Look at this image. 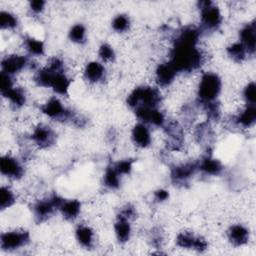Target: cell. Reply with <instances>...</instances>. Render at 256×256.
<instances>
[{
	"label": "cell",
	"mask_w": 256,
	"mask_h": 256,
	"mask_svg": "<svg viewBox=\"0 0 256 256\" xmlns=\"http://www.w3.org/2000/svg\"><path fill=\"white\" fill-rule=\"evenodd\" d=\"M203 32L199 27L185 25L172 33L167 60L178 74H192L199 71L206 62V54L200 46Z\"/></svg>",
	"instance_id": "cell-1"
},
{
	"label": "cell",
	"mask_w": 256,
	"mask_h": 256,
	"mask_svg": "<svg viewBox=\"0 0 256 256\" xmlns=\"http://www.w3.org/2000/svg\"><path fill=\"white\" fill-rule=\"evenodd\" d=\"M33 81L38 87L50 89L59 97H66L72 85L66 63L60 56L49 58L46 65L34 70Z\"/></svg>",
	"instance_id": "cell-2"
},
{
	"label": "cell",
	"mask_w": 256,
	"mask_h": 256,
	"mask_svg": "<svg viewBox=\"0 0 256 256\" xmlns=\"http://www.w3.org/2000/svg\"><path fill=\"white\" fill-rule=\"evenodd\" d=\"M40 113L48 119L59 123H70L76 127H84L86 118L66 106L59 96H50L39 107Z\"/></svg>",
	"instance_id": "cell-3"
},
{
	"label": "cell",
	"mask_w": 256,
	"mask_h": 256,
	"mask_svg": "<svg viewBox=\"0 0 256 256\" xmlns=\"http://www.w3.org/2000/svg\"><path fill=\"white\" fill-rule=\"evenodd\" d=\"M223 81L221 76L214 71H204L200 74L196 86V105L215 102L222 93Z\"/></svg>",
	"instance_id": "cell-4"
},
{
	"label": "cell",
	"mask_w": 256,
	"mask_h": 256,
	"mask_svg": "<svg viewBox=\"0 0 256 256\" xmlns=\"http://www.w3.org/2000/svg\"><path fill=\"white\" fill-rule=\"evenodd\" d=\"M162 102L161 89L150 84L136 86L126 97V104L132 111L141 107H161Z\"/></svg>",
	"instance_id": "cell-5"
},
{
	"label": "cell",
	"mask_w": 256,
	"mask_h": 256,
	"mask_svg": "<svg viewBox=\"0 0 256 256\" xmlns=\"http://www.w3.org/2000/svg\"><path fill=\"white\" fill-rule=\"evenodd\" d=\"M199 11V28L202 32H215L223 23V14L220 7L210 0L197 3Z\"/></svg>",
	"instance_id": "cell-6"
},
{
	"label": "cell",
	"mask_w": 256,
	"mask_h": 256,
	"mask_svg": "<svg viewBox=\"0 0 256 256\" xmlns=\"http://www.w3.org/2000/svg\"><path fill=\"white\" fill-rule=\"evenodd\" d=\"M0 92L3 99L14 109L23 108L28 101L26 90L15 83V78L5 73H0Z\"/></svg>",
	"instance_id": "cell-7"
},
{
	"label": "cell",
	"mask_w": 256,
	"mask_h": 256,
	"mask_svg": "<svg viewBox=\"0 0 256 256\" xmlns=\"http://www.w3.org/2000/svg\"><path fill=\"white\" fill-rule=\"evenodd\" d=\"M63 199L64 198L57 193H52L34 201L31 206V212L34 220L37 223H43L49 220L54 213L58 211Z\"/></svg>",
	"instance_id": "cell-8"
},
{
	"label": "cell",
	"mask_w": 256,
	"mask_h": 256,
	"mask_svg": "<svg viewBox=\"0 0 256 256\" xmlns=\"http://www.w3.org/2000/svg\"><path fill=\"white\" fill-rule=\"evenodd\" d=\"M166 147L171 152H180L185 147L186 137L184 125L179 120L168 119L162 128Z\"/></svg>",
	"instance_id": "cell-9"
},
{
	"label": "cell",
	"mask_w": 256,
	"mask_h": 256,
	"mask_svg": "<svg viewBox=\"0 0 256 256\" xmlns=\"http://www.w3.org/2000/svg\"><path fill=\"white\" fill-rule=\"evenodd\" d=\"M31 242V234L26 229H11L1 233L0 247L2 251L13 252L28 246Z\"/></svg>",
	"instance_id": "cell-10"
},
{
	"label": "cell",
	"mask_w": 256,
	"mask_h": 256,
	"mask_svg": "<svg viewBox=\"0 0 256 256\" xmlns=\"http://www.w3.org/2000/svg\"><path fill=\"white\" fill-rule=\"evenodd\" d=\"M0 67L2 73L15 77L23 71L34 67L33 58L27 54L9 53L1 58Z\"/></svg>",
	"instance_id": "cell-11"
},
{
	"label": "cell",
	"mask_w": 256,
	"mask_h": 256,
	"mask_svg": "<svg viewBox=\"0 0 256 256\" xmlns=\"http://www.w3.org/2000/svg\"><path fill=\"white\" fill-rule=\"evenodd\" d=\"M29 140L36 148L45 150L56 144L57 133L50 125L46 123H38L29 133Z\"/></svg>",
	"instance_id": "cell-12"
},
{
	"label": "cell",
	"mask_w": 256,
	"mask_h": 256,
	"mask_svg": "<svg viewBox=\"0 0 256 256\" xmlns=\"http://www.w3.org/2000/svg\"><path fill=\"white\" fill-rule=\"evenodd\" d=\"M175 244L180 249L193 250L199 253L205 252L209 247L208 240L204 236L195 234L190 230L178 232L175 237Z\"/></svg>",
	"instance_id": "cell-13"
},
{
	"label": "cell",
	"mask_w": 256,
	"mask_h": 256,
	"mask_svg": "<svg viewBox=\"0 0 256 256\" xmlns=\"http://www.w3.org/2000/svg\"><path fill=\"white\" fill-rule=\"evenodd\" d=\"M0 172L1 175L9 180L18 181L25 175V167L23 162L16 156L6 153L0 159Z\"/></svg>",
	"instance_id": "cell-14"
},
{
	"label": "cell",
	"mask_w": 256,
	"mask_h": 256,
	"mask_svg": "<svg viewBox=\"0 0 256 256\" xmlns=\"http://www.w3.org/2000/svg\"><path fill=\"white\" fill-rule=\"evenodd\" d=\"M198 172L197 160L176 163L170 168V180L175 185L187 184Z\"/></svg>",
	"instance_id": "cell-15"
},
{
	"label": "cell",
	"mask_w": 256,
	"mask_h": 256,
	"mask_svg": "<svg viewBox=\"0 0 256 256\" xmlns=\"http://www.w3.org/2000/svg\"><path fill=\"white\" fill-rule=\"evenodd\" d=\"M137 121L143 122L150 127L163 128L168 120L166 114L161 107H141L133 110Z\"/></svg>",
	"instance_id": "cell-16"
},
{
	"label": "cell",
	"mask_w": 256,
	"mask_h": 256,
	"mask_svg": "<svg viewBox=\"0 0 256 256\" xmlns=\"http://www.w3.org/2000/svg\"><path fill=\"white\" fill-rule=\"evenodd\" d=\"M178 75L179 74L174 66L167 59H165L156 65L153 72V79L158 88L166 89L173 85Z\"/></svg>",
	"instance_id": "cell-17"
},
{
	"label": "cell",
	"mask_w": 256,
	"mask_h": 256,
	"mask_svg": "<svg viewBox=\"0 0 256 256\" xmlns=\"http://www.w3.org/2000/svg\"><path fill=\"white\" fill-rule=\"evenodd\" d=\"M83 79L91 85L103 83L107 77V69L104 63L100 60L88 61L82 70Z\"/></svg>",
	"instance_id": "cell-18"
},
{
	"label": "cell",
	"mask_w": 256,
	"mask_h": 256,
	"mask_svg": "<svg viewBox=\"0 0 256 256\" xmlns=\"http://www.w3.org/2000/svg\"><path fill=\"white\" fill-rule=\"evenodd\" d=\"M130 139L132 144L139 149L150 147L153 141L151 127L143 122L137 121L130 130Z\"/></svg>",
	"instance_id": "cell-19"
},
{
	"label": "cell",
	"mask_w": 256,
	"mask_h": 256,
	"mask_svg": "<svg viewBox=\"0 0 256 256\" xmlns=\"http://www.w3.org/2000/svg\"><path fill=\"white\" fill-rule=\"evenodd\" d=\"M226 238L231 246L240 248L248 244L250 240V230L245 224L234 223L226 230Z\"/></svg>",
	"instance_id": "cell-20"
},
{
	"label": "cell",
	"mask_w": 256,
	"mask_h": 256,
	"mask_svg": "<svg viewBox=\"0 0 256 256\" xmlns=\"http://www.w3.org/2000/svg\"><path fill=\"white\" fill-rule=\"evenodd\" d=\"M197 168L198 172L210 177L219 176L224 171L223 163L210 153H206L197 159Z\"/></svg>",
	"instance_id": "cell-21"
},
{
	"label": "cell",
	"mask_w": 256,
	"mask_h": 256,
	"mask_svg": "<svg viewBox=\"0 0 256 256\" xmlns=\"http://www.w3.org/2000/svg\"><path fill=\"white\" fill-rule=\"evenodd\" d=\"M74 237L77 244L84 249H93L96 246V232L92 226L79 223L74 230Z\"/></svg>",
	"instance_id": "cell-22"
},
{
	"label": "cell",
	"mask_w": 256,
	"mask_h": 256,
	"mask_svg": "<svg viewBox=\"0 0 256 256\" xmlns=\"http://www.w3.org/2000/svg\"><path fill=\"white\" fill-rule=\"evenodd\" d=\"M238 41L243 44L250 56H254L256 51V22L254 19L245 23L240 28Z\"/></svg>",
	"instance_id": "cell-23"
},
{
	"label": "cell",
	"mask_w": 256,
	"mask_h": 256,
	"mask_svg": "<svg viewBox=\"0 0 256 256\" xmlns=\"http://www.w3.org/2000/svg\"><path fill=\"white\" fill-rule=\"evenodd\" d=\"M231 121L233 125L239 129L252 128L256 122V105L244 104V106L232 116Z\"/></svg>",
	"instance_id": "cell-24"
},
{
	"label": "cell",
	"mask_w": 256,
	"mask_h": 256,
	"mask_svg": "<svg viewBox=\"0 0 256 256\" xmlns=\"http://www.w3.org/2000/svg\"><path fill=\"white\" fill-rule=\"evenodd\" d=\"M114 235L119 244H126L130 241L132 236V221L120 216H116L113 224Z\"/></svg>",
	"instance_id": "cell-25"
},
{
	"label": "cell",
	"mask_w": 256,
	"mask_h": 256,
	"mask_svg": "<svg viewBox=\"0 0 256 256\" xmlns=\"http://www.w3.org/2000/svg\"><path fill=\"white\" fill-rule=\"evenodd\" d=\"M212 124L213 123L205 119L193 126V137L196 142L208 147L214 137V130Z\"/></svg>",
	"instance_id": "cell-26"
},
{
	"label": "cell",
	"mask_w": 256,
	"mask_h": 256,
	"mask_svg": "<svg viewBox=\"0 0 256 256\" xmlns=\"http://www.w3.org/2000/svg\"><path fill=\"white\" fill-rule=\"evenodd\" d=\"M82 210V203L80 200L71 198V199H63L62 203L59 206L58 212L61 216L67 221H74L76 220Z\"/></svg>",
	"instance_id": "cell-27"
},
{
	"label": "cell",
	"mask_w": 256,
	"mask_h": 256,
	"mask_svg": "<svg viewBox=\"0 0 256 256\" xmlns=\"http://www.w3.org/2000/svg\"><path fill=\"white\" fill-rule=\"evenodd\" d=\"M23 48L26 51V54L30 56L31 58L34 57H42L45 55L46 47L45 43L34 36L31 35H25L22 40Z\"/></svg>",
	"instance_id": "cell-28"
},
{
	"label": "cell",
	"mask_w": 256,
	"mask_h": 256,
	"mask_svg": "<svg viewBox=\"0 0 256 256\" xmlns=\"http://www.w3.org/2000/svg\"><path fill=\"white\" fill-rule=\"evenodd\" d=\"M122 178L123 177L117 172V170L111 163L104 170L102 176V184L108 190H117L121 186Z\"/></svg>",
	"instance_id": "cell-29"
},
{
	"label": "cell",
	"mask_w": 256,
	"mask_h": 256,
	"mask_svg": "<svg viewBox=\"0 0 256 256\" xmlns=\"http://www.w3.org/2000/svg\"><path fill=\"white\" fill-rule=\"evenodd\" d=\"M225 51L228 58L235 63H242L246 61L250 56L246 48L238 40L228 44L225 48Z\"/></svg>",
	"instance_id": "cell-30"
},
{
	"label": "cell",
	"mask_w": 256,
	"mask_h": 256,
	"mask_svg": "<svg viewBox=\"0 0 256 256\" xmlns=\"http://www.w3.org/2000/svg\"><path fill=\"white\" fill-rule=\"evenodd\" d=\"M87 37H88L87 28L81 22L73 24L68 30V39L73 44L84 45L87 42Z\"/></svg>",
	"instance_id": "cell-31"
},
{
	"label": "cell",
	"mask_w": 256,
	"mask_h": 256,
	"mask_svg": "<svg viewBox=\"0 0 256 256\" xmlns=\"http://www.w3.org/2000/svg\"><path fill=\"white\" fill-rule=\"evenodd\" d=\"M111 28L118 34L127 33L131 28L130 16L126 13H118L111 20Z\"/></svg>",
	"instance_id": "cell-32"
},
{
	"label": "cell",
	"mask_w": 256,
	"mask_h": 256,
	"mask_svg": "<svg viewBox=\"0 0 256 256\" xmlns=\"http://www.w3.org/2000/svg\"><path fill=\"white\" fill-rule=\"evenodd\" d=\"M17 201L15 191L8 185H2L0 188V208L2 211L11 208Z\"/></svg>",
	"instance_id": "cell-33"
},
{
	"label": "cell",
	"mask_w": 256,
	"mask_h": 256,
	"mask_svg": "<svg viewBox=\"0 0 256 256\" xmlns=\"http://www.w3.org/2000/svg\"><path fill=\"white\" fill-rule=\"evenodd\" d=\"M19 26V19L16 14L9 10H1L0 11V27L1 30L12 31L15 30Z\"/></svg>",
	"instance_id": "cell-34"
},
{
	"label": "cell",
	"mask_w": 256,
	"mask_h": 256,
	"mask_svg": "<svg viewBox=\"0 0 256 256\" xmlns=\"http://www.w3.org/2000/svg\"><path fill=\"white\" fill-rule=\"evenodd\" d=\"M97 53L99 60L104 64L112 63L116 59V51L114 47L107 42H103L99 45Z\"/></svg>",
	"instance_id": "cell-35"
},
{
	"label": "cell",
	"mask_w": 256,
	"mask_h": 256,
	"mask_svg": "<svg viewBox=\"0 0 256 256\" xmlns=\"http://www.w3.org/2000/svg\"><path fill=\"white\" fill-rule=\"evenodd\" d=\"M242 98L244 100V104L256 105V84L253 80L246 83L243 87Z\"/></svg>",
	"instance_id": "cell-36"
},
{
	"label": "cell",
	"mask_w": 256,
	"mask_h": 256,
	"mask_svg": "<svg viewBox=\"0 0 256 256\" xmlns=\"http://www.w3.org/2000/svg\"><path fill=\"white\" fill-rule=\"evenodd\" d=\"M112 165L117 170V172L122 176H128L131 174L134 166V159L132 158H123L116 162H112Z\"/></svg>",
	"instance_id": "cell-37"
},
{
	"label": "cell",
	"mask_w": 256,
	"mask_h": 256,
	"mask_svg": "<svg viewBox=\"0 0 256 256\" xmlns=\"http://www.w3.org/2000/svg\"><path fill=\"white\" fill-rule=\"evenodd\" d=\"M117 216H120V217H123V218L133 221L137 217V209L133 204L126 203L119 209Z\"/></svg>",
	"instance_id": "cell-38"
},
{
	"label": "cell",
	"mask_w": 256,
	"mask_h": 256,
	"mask_svg": "<svg viewBox=\"0 0 256 256\" xmlns=\"http://www.w3.org/2000/svg\"><path fill=\"white\" fill-rule=\"evenodd\" d=\"M46 5L47 3L43 0H34V1H30L28 3V10L31 14L35 15V16H39L41 15L45 9H46Z\"/></svg>",
	"instance_id": "cell-39"
},
{
	"label": "cell",
	"mask_w": 256,
	"mask_h": 256,
	"mask_svg": "<svg viewBox=\"0 0 256 256\" xmlns=\"http://www.w3.org/2000/svg\"><path fill=\"white\" fill-rule=\"evenodd\" d=\"M149 241H150L151 246H153L155 249H161L162 244L164 242L162 232L157 228H154L153 230H151Z\"/></svg>",
	"instance_id": "cell-40"
},
{
	"label": "cell",
	"mask_w": 256,
	"mask_h": 256,
	"mask_svg": "<svg viewBox=\"0 0 256 256\" xmlns=\"http://www.w3.org/2000/svg\"><path fill=\"white\" fill-rule=\"evenodd\" d=\"M170 198V192L165 188H158L152 193V200L154 203L161 204Z\"/></svg>",
	"instance_id": "cell-41"
}]
</instances>
